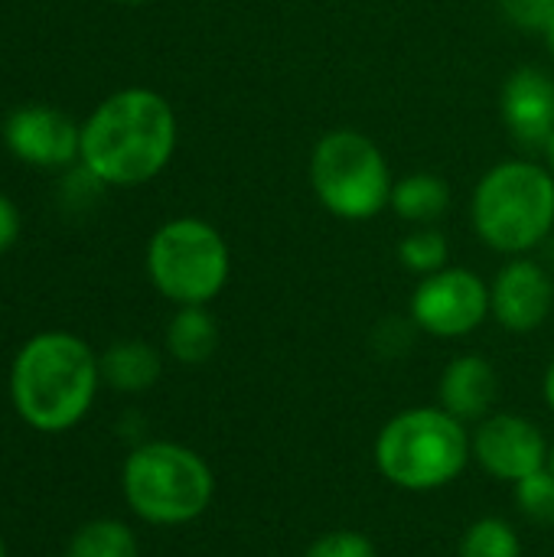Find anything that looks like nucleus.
<instances>
[{
	"label": "nucleus",
	"mask_w": 554,
	"mask_h": 557,
	"mask_svg": "<svg viewBox=\"0 0 554 557\" xmlns=\"http://www.w3.org/2000/svg\"><path fill=\"white\" fill-rule=\"evenodd\" d=\"M503 117L509 134L526 150H542L554 137V82L549 72L516 69L503 88Z\"/></svg>",
	"instance_id": "obj_12"
},
{
	"label": "nucleus",
	"mask_w": 554,
	"mask_h": 557,
	"mask_svg": "<svg viewBox=\"0 0 554 557\" xmlns=\"http://www.w3.org/2000/svg\"><path fill=\"white\" fill-rule=\"evenodd\" d=\"M304 557H376V545L362 532L343 529L320 535Z\"/></svg>",
	"instance_id": "obj_21"
},
{
	"label": "nucleus",
	"mask_w": 554,
	"mask_h": 557,
	"mask_svg": "<svg viewBox=\"0 0 554 557\" xmlns=\"http://www.w3.org/2000/svg\"><path fill=\"white\" fill-rule=\"evenodd\" d=\"M98 382L101 366L88 343L72 333H39L16 352L10 398L29 428L59 434L88 414Z\"/></svg>",
	"instance_id": "obj_2"
},
{
	"label": "nucleus",
	"mask_w": 554,
	"mask_h": 557,
	"mask_svg": "<svg viewBox=\"0 0 554 557\" xmlns=\"http://www.w3.org/2000/svg\"><path fill=\"white\" fill-rule=\"evenodd\" d=\"M473 460L503 483H519L549 467V441L539 424L519 414H490L470 434Z\"/></svg>",
	"instance_id": "obj_9"
},
{
	"label": "nucleus",
	"mask_w": 554,
	"mask_h": 557,
	"mask_svg": "<svg viewBox=\"0 0 554 557\" xmlns=\"http://www.w3.org/2000/svg\"><path fill=\"white\" fill-rule=\"evenodd\" d=\"M549 470L554 473V444H552V454H549Z\"/></svg>",
	"instance_id": "obj_26"
},
{
	"label": "nucleus",
	"mask_w": 554,
	"mask_h": 557,
	"mask_svg": "<svg viewBox=\"0 0 554 557\" xmlns=\"http://www.w3.org/2000/svg\"><path fill=\"white\" fill-rule=\"evenodd\" d=\"M473 225L503 255L535 248L554 225L552 173L526 160L500 163L473 193Z\"/></svg>",
	"instance_id": "obj_5"
},
{
	"label": "nucleus",
	"mask_w": 554,
	"mask_h": 557,
	"mask_svg": "<svg viewBox=\"0 0 554 557\" xmlns=\"http://www.w3.org/2000/svg\"><path fill=\"white\" fill-rule=\"evenodd\" d=\"M398 255H402V264L408 271H415V274H438L447 264V238L438 228H424V232L408 235L398 245Z\"/></svg>",
	"instance_id": "obj_20"
},
{
	"label": "nucleus",
	"mask_w": 554,
	"mask_h": 557,
	"mask_svg": "<svg viewBox=\"0 0 554 557\" xmlns=\"http://www.w3.org/2000/svg\"><path fill=\"white\" fill-rule=\"evenodd\" d=\"M513 496L526 519L539 525H554V473L549 467L513 483Z\"/></svg>",
	"instance_id": "obj_19"
},
{
	"label": "nucleus",
	"mask_w": 554,
	"mask_h": 557,
	"mask_svg": "<svg viewBox=\"0 0 554 557\" xmlns=\"http://www.w3.org/2000/svg\"><path fill=\"white\" fill-rule=\"evenodd\" d=\"M310 183L340 219H372L392 202V173L382 150L359 131H330L313 147Z\"/></svg>",
	"instance_id": "obj_6"
},
{
	"label": "nucleus",
	"mask_w": 554,
	"mask_h": 557,
	"mask_svg": "<svg viewBox=\"0 0 554 557\" xmlns=\"http://www.w3.org/2000/svg\"><path fill=\"white\" fill-rule=\"evenodd\" d=\"M10 153L29 166H65L82 150V127L49 104H26L3 124Z\"/></svg>",
	"instance_id": "obj_10"
},
{
	"label": "nucleus",
	"mask_w": 554,
	"mask_h": 557,
	"mask_svg": "<svg viewBox=\"0 0 554 557\" xmlns=\"http://www.w3.org/2000/svg\"><path fill=\"white\" fill-rule=\"evenodd\" d=\"M545 36H549V46H552V52H554V16L549 20V26H545Z\"/></svg>",
	"instance_id": "obj_25"
},
{
	"label": "nucleus",
	"mask_w": 554,
	"mask_h": 557,
	"mask_svg": "<svg viewBox=\"0 0 554 557\" xmlns=\"http://www.w3.org/2000/svg\"><path fill=\"white\" fill-rule=\"evenodd\" d=\"M460 557H522V542L506 519L487 516L464 532Z\"/></svg>",
	"instance_id": "obj_18"
},
{
	"label": "nucleus",
	"mask_w": 554,
	"mask_h": 557,
	"mask_svg": "<svg viewBox=\"0 0 554 557\" xmlns=\"http://www.w3.org/2000/svg\"><path fill=\"white\" fill-rule=\"evenodd\" d=\"M503 7L522 29H545L554 16V0H503Z\"/></svg>",
	"instance_id": "obj_22"
},
{
	"label": "nucleus",
	"mask_w": 554,
	"mask_h": 557,
	"mask_svg": "<svg viewBox=\"0 0 554 557\" xmlns=\"http://www.w3.org/2000/svg\"><path fill=\"white\" fill-rule=\"evenodd\" d=\"M153 287L180 307H206L229 281V248L199 219H173L157 228L147 248Z\"/></svg>",
	"instance_id": "obj_7"
},
{
	"label": "nucleus",
	"mask_w": 554,
	"mask_h": 557,
	"mask_svg": "<svg viewBox=\"0 0 554 557\" xmlns=\"http://www.w3.org/2000/svg\"><path fill=\"white\" fill-rule=\"evenodd\" d=\"M545 401H549V408H552L554 414V362L549 366V372H545Z\"/></svg>",
	"instance_id": "obj_24"
},
{
	"label": "nucleus",
	"mask_w": 554,
	"mask_h": 557,
	"mask_svg": "<svg viewBox=\"0 0 554 557\" xmlns=\"http://www.w3.org/2000/svg\"><path fill=\"white\" fill-rule=\"evenodd\" d=\"M20 235V215L13 209V202L7 196H0V255L16 242Z\"/></svg>",
	"instance_id": "obj_23"
},
{
	"label": "nucleus",
	"mask_w": 554,
	"mask_h": 557,
	"mask_svg": "<svg viewBox=\"0 0 554 557\" xmlns=\"http://www.w3.org/2000/svg\"><path fill=\"white\" fill-rule=\"evenodd\" d=\"M549 157H552V166H554V137H552V144H549Z\"/></svg>",
	"instance_id": "obj_27"
},
{
	"label": "nucleus",
	"mask_w": 554,
	"mask_h": 557,
	"mask_svg": "<svg viewBox=\"0 0 554 557\" xmlns=\"http://www.w3.org/2000/svg\"><path fill=\"white\" fill-rule=\"evenodd\" d=\"M473 441L464 421L444 408H411L385 421L376 437L379 473L408 493L451 486L470 463Z\"/></svg>",
	"instance_id": "obj_3"
},
{
	"label": "nucleus",
	"mask_w": 554,
	"mask_h": 557,
	"mask_svg": "<svg viewBox=\"0 0 554 557\" xmlns=\"http://www.w3.org/2000/svg\"><path fill=\"white\" fill-rule=\"evenodd\" d=\"M0 557H7V552H3V542H0Z\"/></svg>",
	"instance_id": "obj_28"
},
{
	"label": "nucleus",
	"mask_w": 554,
	"mask_h": 557,
	"mask_svg": "<svg viewBox=\"0 0 554 557\" xmlns=\"http://www.w3.org/2000/svg\"><path fill=\"white\" fill-rule=\"evenodd\" d=\"M490 313L487 284L464 268L428 274L411 294V323L438 339H460L473 333Z\"/></svg>",
	"instance_id": "obj_8"
},
{
	"label": "nucleus",
	"mask_w": 554,
	"mask_h": 557,
	"mask_svg": "<svg viewBox=\"0 0 554 557\" xmlns=\"http://www.w3.org/2000/svg\"><path fill=\"white\" fill-rule=\"evenodd\" d=\"M101 379L118 388V392H144L160 379V356L153 346L140 343V339H124L114 343L101 359Z\"/></svg>",
	"instance_id": "obj_14"
},
{
	"label": "nucleus",
	"mask_w": 554,
	"mask_h": 557,
	"mask_svg": "<svg viewBox=\"0 0 554 557\" xmlns=\"http://www.w3.org/2000/svg\"><path fill=\"white\" fill-rule=\"evenodd\" d=\"M121 486L127 506L150 525L196 522L216 496L209 463L196 450L170 441L137 447L124 460Z\"/></svg>",
	"instance_id": "obj_4"
},
{
	"label": "nucleus",
	"mask_w": 554,
	"mask_h": 557,
	"mask_svg": "<svg viewBox=\"0 0 554 557\" xmlns=\"http://www.w3.org/2000/svg\"><path fill=\"white\" fill-rule=\"evenodd\" d=\"M219 346V326L206 307H180L167 326V349L183 366H202Z\"/></svg>",
	"instance_id": "obj_15"
},
{
	"label": "nucleus",
	"mask_w": 554,
	"mask_h": 557,
	"mask_svg": "<svg viewBox=\"0 0 554 557\" xmlns=\"http://www.w3.org/2000/svg\"><path fill=\"white\" fill-rule=\"evenodd\" d=\"M124 3H140V0H124Z\"/></svg>",
	"instance_id": "obj_29"
},
{
	"label": "nucleus",
	"mask_w": 554,
	"mask_h": 557,
	"mask_svg": "<svg viewBox=\"0 0 554 557\" xmlns=\"http://www.w3.org/2000/svg\"><path fill=\"white\" fill-rule=\"evenodd\" d=\"M554 304L552 277L535 261H509L493 290H490V313L509 333H532L539 330Z\"/></svg>",
	"instance_id": "obj_11"
},
{
	"label": "nucleus",
	"mask_w": 554,
	"mask_h": 557,
	"mask_svg": "<svg viewBox=\"0 0 554 557\" xmlns=\"http://www.w3.org/2000/svg\"><path fill=\"white\" fill-rule=\"evenodd\" d=\"M176 147V117L163 95L124 88L104 98L82 127V166L104 186L153 180Z\"/></svg>",
	"instance_id": "obj_1"
},
{
	"label": "nucleus",
	"mask_w": 554,
	"mask_h": 557,
	"mask_svg": "<svg viewBox=\"0 0 554 557\" xmlns=\"http://www.w3.org/2000/svg\"><path fill=\"white\" fill-rule=\"evenodd\" d=\"M451 202L447 183L434 173H415L405 176L395 189H392V206L402 219L408 222H434Z\"/></svg>",
	"instance_id": "obj_16"
},
{
	"label": "nucleus",
	"mask_w": 554,
	"mask_h": 557,
	"mask_svg": "<svg viewBox=\"0 0 554 557\" xmlns=\"http://www.w3.org/2000/svg\"><path fill=\"white\" fill-rule=\"evenodd\" d=\"M137 539L124 522L95 519L72 535L65 557H137Z\"/></svg>",
	"instance_id": "obj_17"
},
{
	"label": "nucleus",
	"mask_w": 554,
	"mask_h": 557,
	"mask_svg": "<svg viewBox=\"0 0 554 557\" xmlns=\"http://www.w3.org/2000/svg\"><path fill=\"white\" fill-rule=\"evenodd\" d=\"M500 398V375L483 356H457L438 385V401L447 414L457 421H483L490 418L493 405Z\"/></svg>",
	"instance_id": "obj_13"
}]
</instances>
